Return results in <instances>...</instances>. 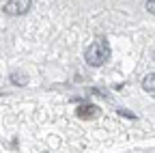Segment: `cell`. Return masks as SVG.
<instances>
[{"instance_id":"1","label":"cell","mask_w":155,"mask_h":153,"mask_svg":"<svg viewBox=\"0 0 155 153\" xmlns=\"http://www.w3.org/2000/svg\"><path fill=\"white\" fill-rule=\"evenodd\" d=\"M84 58L91 67H101L108 58H110V45L104 41V39H97L93 45H88Z\"/></svg>"},{"instance_id":"2","label":"cell","mask_w":155,"mask_h":153,"mask_svg":"<svg viewBox=\"0 0 155 153\" xmlns=\"http://www.w3.org/2000/svg\"><path fill=\"white\" fill-rule=\"evenodd\" d=\"M30 7H32V0H9L2 11L7 15H24L30 11Z\"/></svg>"},{"instance_id":"3","label":"cell","mask_w":155,"mask_h":153,"mask_svg":"<svg viewBox=\"0 0 155 153\" xmlns=\"http://www.w3.org/2000/svg\"><path fill=\"white\" fill-rule=\"evenodd\" d=\"M75 114L80 119H95V117H99V108L93 106V104H82L80 108H78Z\"/></svg>"},{"instance_id":"4","label":"cell","mask_w":155,"mask_h":153,"mask_svg":"<svg viewBox=\"0 0 155 153\" xmlns=\"http://www.w3.org/2000/svg\"><path fill=\"white\" fill-rule=\"evenodd\" d=\"M142 88H144L147 93H153V91H155V73L144 75V80H142Z\"/></svg>"},{"instance_id":"5","label":"cell","mask_w":155,"mask_h":153,"mask_svg":"<svg viewBox=\"0 0 155 153\" xmlns=\"http://www.w3.org/2000/svg\"><path fill=\"white\" fill-rule=\"evenodd\" d=\"M11 82L17 84V86H24V84H26V78H24L19 71H13V73H11Z\"/></svg>"},{"instance_id":"6","label":"cell","mask_w":155,"mask_h":153,"mask_svg":"<svg viewBox=\"0 0 155 153\" xmlns=\"http://www.w3.org/2000/svg\"><path fill=\"white\" fill-rule=\"evenodd\" d=\"M144 7H147V11H149V13H153V15H155V0H147V5H144Z\"/></svg>"},{"instance_id":"7","label":"cell","mask_w":155,"mask_h":153,"mask_svg":"<svg viewBox=\"0 0 155 153\" xmlns=\"http://www.w3.org/2000/svg\"><path fill=\"white\" fill-rule=\"evenodd\" d=\"M119 114H123L125 119H136V114H134V112H129V110H119Z\"/></svg>"}]
</instances>
